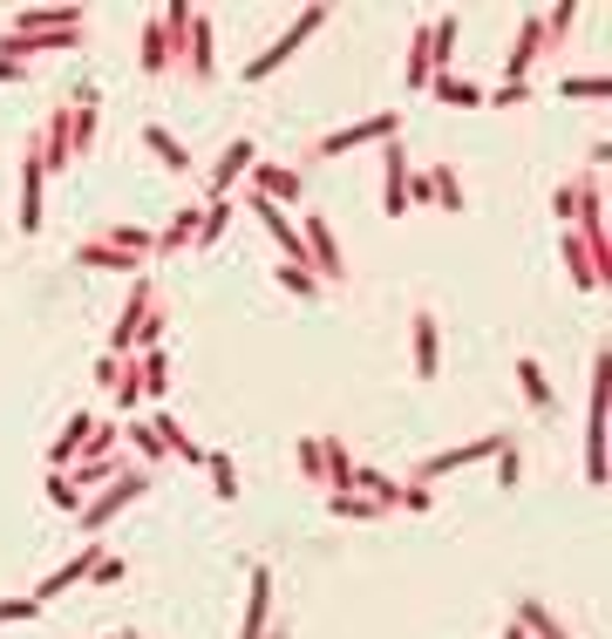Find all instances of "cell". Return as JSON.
I'll return each mask as SVG.
<instances>
[{
	"label": "cell",
	"instance_id": "obj_50",
	"mask_svg": "<svg viewBox=\"0 0 612 639\" xmlns=\"http://www.w3.org/2000/svg\"><path fill=\"white\" fill-rule=\"evenodd\" d=\"M110 639H123V632H110Z\"/></svg>",
	"mask_w": 612,
	"mask_h": 639
},
{
	"label": "cell",
	"instance_id": "obj_39",
	"mask_svg": "<svg viewBox=\"0 0 612 639\" xmlns=\"http://www.w3.org/2000/svg\"><path fill=\"white\" fill-rule=\"evenodd\" d=\"M48 503H55V510H82V490H75V476H48Z\"/></svg>",
	"mask_w": 612,
	"mask_h": 639
},
{
	"label": "cell",
	"instance_id": "obj_29",
	"mask_svg": "<svg viewBox=\"0 0 612 639\" xmlns=\"http://www.w3.org/2000/svg\"><path fill=\"white\" fill-rule=\"evenodd\" d=\"M585 483H605V416H592L585 429Z\"/></svg>",
	"mask_w": 612,
	"mask_h": 639
},
{
	"label": "cell",
	"instance_id": "obj_3",
	"mask_svg": "<svg viewBox=\"0 0 612 639\" xmlns=\"http://www.w3.org/2000/svg\"><path fill=\"white\" fill-rule=\"evenodd\" d=\"M150 483H157V476H150V470H130V476H110V483H102V497H89L82 510H75V524H82V531H102V524L116 517V510H130L137 497H150Z\"/></svg>",
	"mask_w": 612,
	"mask_h": 639
},
{
	"label": "cell",
	"instance_id": "obj_38",
	"mask_svg": "<svg viewBox=\"0 0 612 639\" xmlns=\"http://www.w3.org/2000/svg\"><path fill=\"white\" fill-rule=\"evenodd\" d=\"M272 279H279V286H286L293 299H314V293H320V279H314V272H306V266H279Z\"/></svg>",
	"mask_w": 612,
	"mask_h": 639
},
{
	"label": "cell",
	"instance_id": "obj_40",
	"mask_svg": "<svg viewBox=\"0 0 612 639\" xmlns=\"http://www.w3.org/2000/svg\"><path fill=\"white\" fill-rule=\"evenodd\" d=\"M429 75H436V68H429V48L416 35V41H408V89H429Z\"/></svg>",
	"mask_w": 612,
	"mask_h": 639
},
{
	"label": "cell",
	"instance_id": "obj_9",
	"mask_svg": "<svg viewBox=\"0 0 612 639\" xmlns=\"http://www.w3.org/2000/svg\"><path fill=\"white\" fill-rule=\"evenodd\" d=\"M497 449H503V436H483V443H456V449H436V456H422L416 483H429V476H449V470H470V463H490Z\"/></svg>",
	"mask_w": 612,
	"mask_h": 639
},
{
	"label": "cell",
	"instance_id": "obj_43",
	"mask_svg": "<svg viewBox=\"0 0 612 639\" xmlns=\"http://www.w3.org/2000/svg\"><path fill=\"white\" fill-rule=\"evenodd\" d=\"M293 456H299V476H314V483H320V436H306Z\"/></svg>",
	"mask_w": 612,
	"mask_h": 639
},
{
	"label": "cell",
	"instance_id": "obj_25",
	"mask_svg": "<svg viewBox=\"0 0 612 639\" xmlns=\"http://www.w3.org/2000/svg\"><path fill=\"white\" fill-rule=\"evenodd\" d=\"M89 429H95L89 416H75V422L62 429V436H55V449H48V463H55V470H68V463H75V456H82V449H89Z\"/></svg>",
	"mask_w": 612,
	"mask_h": 639
},
{
	"label": "cell",
	"instance_id": "obj_45",
	"mask_svg": "<svg viewBox=\"0 0 612 639\" xmlns=\"http://www.w3.org/2000/svg\"><path fill=\"white\" fill-rule=\"evenodd\" d=\"M436 497H429V483H401V510H429Z\"/></svg>",
	"mask_w": 612,
	"mask_h": 639
},
{
	"label": "cell",
	"instance_id": "obj_23",
	"mask_svg": "<svg viewBox=\"0 0 612 639\" xmlns=\"http://www.w3.org/2000/svg\"><path fill=\"white\" fill-rule=\"evenodd\" d=\"M143 143L157 150V164H164V170H191V150L177 143V137L164 130V123H143Z\"/></svg>",
	"mask_w": 612,
	"mask_h": 639
},
{
	"label": "cell",
	"instance_id": "obj_11",
	"mask_svg": "<svg viewBox=\"0 0 612 639\" xmlns=\"http://www.w3.org/2000/svg\"><path fill=\"white\" fill-rule=\"evenodd\" d=\"M191 75V82H212L218 75V55H212V21H204V8H191V28H184V62H177Z\"/></svg>",
	"mask_w": 612,
	"mask_h": 639
},
{
	"label": "cell",
	"instance_id": "obj_17",
	"mask_svg": "<svg viewBox=\"0 0 612 639\" xmlns=\"http://www.w3.org/2000/svg\"><path fill=\"white\" fill-rule=\"evenodd\" d=\"M545 28H538V8H531L524 14V28H518V48H510V62H503V82H524V75H531V62H538L545 55Z\"/></svg>",
	"mask_w": 612,
	"mask_h": 639
},
{
	"label": "cell",
	"instance_id": "obj_4",
	"mask_svg": "<svg viewBox=\"0 0 612 639\" xmlns=\"http://www.w3.org/2000/svg\"><path fill=\"white\" fill-rule=\"evenodd\" d=\"M299 245H306V272H314L320 286H341V279H347V259H341L334 225H327V218H299Z\"/></svg>",
	"mask_w": 612,
	"mask_h": 639
},
{
	"label": "cell",
	"instance_id": "obj_1",
	"mask_svg": "<svg viewBox=\"0 0 612 639\" xmlns=\"http://www.w3.org/2000/svg\"><path fill=\"white\" fill-rule=\"evenodd\" d=\"M184 28H191V8L184 0H164V8L143 14V75H177V62H184Z\"/></svg>",
	"mask_w": 612,
	"mask_h": 639
},
{
	"label": "cell",
	"instance_id": "obj_6",
	"mask_svg": "<svg viewBox=\"0 0 612 639\" xmlns=\"http://www.w3.org/2000/svg\"><path fill=\"white\" fill-rule=\"evenodd\" d=\"M157 314V286H150V272H137L130 279V306L116 314V327H110V354L123 361V354H137V334H143V320Z\"/></svg>",
	"mask_w": 612,
	"mask_h": 639
},
{
	"label": "cell",
	"instance_id": "obj_37",
	"mask_svg": "<svg viewBox=\"0 0 612 639\" xmlns=\"http://www.w3.org/2000/svg\"><path fill=\"white\" fill-rule=\"evenodd\" d=\"M110 476H116L110 456H82V463H75V490H95V483H110Z\"/></svg>",
	"mask_w": 612,
	"mask_h": 639
},
{
	"label": "cell",
	"instance_id": "obj_31",
	"mask_svg": "<svg viewBox=\"0 0 612 639\" xmlns=\"http://www.w3.org/2000/svg\"><path fill=\"white\" fill-rule=\"evenodd\" d=\"M130 449L143 456V470H164V463H170V456H164V443H157V429H150V422H130Z\"/></svg>",
	"mask_w": 612,
	"mask_h": 639
},
{
	"label": "cell",
	"instance_id": "obj_35",
	"mask_svg": "<svg viewBox=\"0 0 612 639\" xmlns=\"http://www.w3.org/2000/svg\"><path fill=\"white\" fill-rule=\"evenodd\" d=\"M490 463H497V490H518V476H524V449L503 436V449L490 456Z\"/></svg>",
	"mask_w": 612,
	"mask_h": 639
},
{
	"label": "cell",
	"instance_id": "obj_12",
	"mask_svg": "<svg viewBox=\"0 0 612 639\" xmlns=\"http://www.w3.org/2000/svg\"><path fill=\"white\" fill-rule=\"evenodd\" d=\"M266 619H272V572L252 565V572H245V619H239V639H266Z\"/></svg>",
	"mask_w": 612,
	"mask_h": 639
},
{
	"label": "cell",
	"instance_id": "obj_24",
	"mask_svg": "<svg viewBox=\"0 0 612 639\" xmlns=\"http://www.w3.org/2000/svg\"><path fill=\"white\" fill-rule=\"evenodd\" d=\"M137 381H143V401H164V395H170V361H164L157 347L137 354Z\"/></svg>",
	"mask_w": 612,
	"mask_h": 639
},
{
	"label": "cell",
	"instance_id": "obj_21",
	"mask_svg": "<svg viewBox=\"0 0 612 639\" xmlns=\"http://www.w3.org/2000/svg\"><path fill=\"white\" fill-rule=\"evenodd\" d=\"M150 429H157V443H164V456H184V463H204V449L191 443V429L177 422V416H150Z\"/></svg>",
	"mask_w": 612,
	"mask_h": 639
},
{
	"label": "cell",
	"instance_id": "obj_13",
	"mask_svg": "<svg viewBox=\"0 0 612 639\" xmlns=\"http://www.w3.org/2000/svg\"><path fill=\"white\" fill-rule=\"evenodd\" d=\"M259 164V143L252 137H239V143H225V157L212 164V177H204V184H212V197H232V184H245V170Z\"/></svg>",
	"mask_w": 612,
	"mask_h": 639
},
{
	"label": "cell",
	"instance_id": "obj_16",
	"mask_svg": "<svg viewBox=\"0 0 612 639\" xmlns=\"http://www.w3.org/2000/svg\"><path fill=\"white\" fill-rule=\"evenodd\" d=\"M95 558H102V545H89V551H75L68 565H55L41 585H35V599L48 605V599H62V592H75V585H89V572H95Z\"/></svg>",
	"mask_w": 612,
	"mask_h": 639
},
{
	"label": "cell",
	"instance_id": "obj_36",
	"mask_svg": "<svg viewBox=\"0 0 612 639\" xmlns=\"http://www.w3.org/2000/svg\"><path fill=\"white\" fill-rule=\"evenodd\" d=\"M28 619H41V599H35V592L0 599V626H28Z\"/></svg>",
	"mask_w": 612,
	"mask_h": 639
},
{
	"label": "cell",
	"instance_id": "obj_2",
	"mask_svg": "<svg viewBox=\"0 0 612 639\" xmlns=\"http://www.w3.org/2000/svg\"><path fill=\"white\" fill-rule=\"evenodd\" d=\"M150 259V232H137V225H110V232H95L75 245V266H95V272H143Z\"/></svg>",
	"mask_w": 612,
	"mask_h": 639
},
{
	"label": "cell",
	"instance_id": "obj_49",
	"mask_svg": "<svg viewBox=\"0 0 612 639\" xmlns=\"http://www.w3.org/2000/svg\"><path fill=\"white\" fill-rule=\"evenodd\" d=\"M123 639H137V632H123Z\"/></svg>",
	"mask_w": 612,
	"mask_h": 639
},
{
	"label": "cell",
	"instance_id": "obj_22",
	"mask_svg": "<svg viewBox=\"0 0 612 639\" xmlns=\"http://www.w3.org/2000/svg\"><path fill=\"white\" fill-rule=\"evenodd\" d=\"M232 212H239L232 197H204V212H197V245H204V252H212V245L225 239V225H232Z\"/></svg>",
	"mask_w": 612,
	"mask_h": 639
},
{
	"label": "cell",
	"instance_id": "obj_34",
	"mask_svg": "<svg viewBox=\"0 0 612 639\" xmlns=\"http://www.w3.org/2000/svg\"><path fill=\"white\" fill-rule=\"evenodd\" d=\"M116 408H123V416H137V401H143V381H137V354H130V361H123V374H116Z\"/></svg>",
	"mask_w": 612,
	"mask_h": 639
},
{
	"label": "cell",
	"instance_id": "obj_42",
	"mask_svg": "<svg viewBox=\"0 0 612 639\" xmlns=\"http://www.w3.org/2000/svg\"><path fill=\"white\" fill-rule=\"evenodd\" d=\"M123 572H130V565H123L116 551H102V558H95V572H89V585H116Z\"/></svg>",
	"mask_w": 612,
	"mask_h": 639
},
{
	"label": "cell",
	"instance_id": "obj_33",
	"mask_svg": "<svg viewBox=\"0 0 612 639\" xmlns=\"http://www.w3.org/2000/svg\"><path fill=\"white\" fill-rule=\"evenodd\" d=\"M429 191H436L443 212H463V177H456L449 164H443V170H429Z\"/></svg>",
	"mask_w": 612,
	"mask_h": 639
},
{
	"label": "cell",
	"instance_id": "obj_15",
	"mask_svg": "<svg viewBox=\"0 0 612 639\" xmlns=\"http://www.w3.org/2000/svg\"><path fill=\"white\" fill-rule=\"evenodd\" d=\"M381 212H388V218L408 212V157H401V137L381 143Z\"/></svg>",
	"mask_w": 612,
	"mask_h": 639
},
{
	"label": "cell",
	"instance_id": "obj_48",
	"mask_svg": "<svg viewBox=\"0 0 612 639\" xmlns=\"http://www.w3.org/2000/svg\"><path fill=\"white\" fill-rule=\"evenodd\" d=\"M14 82H28V62H0V89H14Z\"/></svg>",
	"mask_w": 612,
	"mask_h": 639
},
{
	"label": "cell",
	"instance_id": "obj_41",
	"mask_svg": "<svg viewBox=\"0 0 612 639\" xmlns=\"http://www.w3.org/2000/svg\"><path fill=\"white\" fill-rule=\"evenodd\" d=\"M551 212H558V225L572 232V225H578V184H558V191H551Z\"/></svg>",
	"mask_w": 612,
	"mask_h": 639
},
{
	"label": "cell",
	"instance_id": "obj_32",
	"mask_svg": "<svg viewBox=\"0 0 612 639\" xmlns=\"http://www.w3.org/2000/svg\"><path fill=\"white\" fill-rule=\"evenodd\" d=\"M327 510H334V517H381V503L361 497V490H327Z\"/></svg>",
	"mask_w": 612,
	"mask_h": 639
},
{
	"label": "cell",
	"instance_id": "obj_18",
	"mask_svg": "<svg viewBox=\"0 0 612 639\" xmlns=\"http://www.w3.org/2000/svg\"><path fill=\"white\" fill-rule=\"evenodd\" d=\"M41 184L48 170L35 164V150H21V232H41Z\"/></svg>",
	"mask_w": 612,
	"mask_h": 639
},
{
	"label": "cell",
	"instance_id": "obj_10",
	"mask_svg": "<svg viewBox=\"0 0 612 639\" xmlns=\"http://www.w3.org/2000/svg\"><path fill=\"white\" fill-rule=\"evenodd\" d=\"M408 361H416V381H436V374H443V334H436V314H416V320H408Z\"/></svg>",
	"mask_w": 612,
	"mask_h": 639
},
{
	"label": "cell",
	"instance_id": "obj_28",
	"mask_svg": "<svg viewBox=\"0 0 612 639\" xmlns=\"http://www.w3.org/2000/svg\"><path fill=\"white\" fill-rule=\"evenodd\" d=\"M518 388L531 395V408H538V416H551V381H545V368L531 361V354H524V361H518Z\"/></svg>",
	"mask_w": 612,
	"mask_h": 639
},
{
	"label": "cell",
	"instance_id": "obj_5",
	"mask_svg": "<svg viewBox=\"0 0 612 639\" xmlns=\"http://www.w3.org/2000/svg\"><path fill=\"white\" fill-rule=\"evenodd\" d=\"M395 137H401V116H395V110H381V116H368V123L327 130V137L314 143V157H347V150H361V143H395Z\"/></svg>",
	"mask_w": 612,
	"mask_h": 639
},
{
	"label": "cell",
	"instance_id": "obj_47",
	"mask_svg": "<svg viewBox=\"0 0 612 639\" xmlns=\"http://www.w3.org/2000/svg\"><path fill=\"white\" fill-rule=\"evenodd\" d=\"M116 374H123V361H116V354H102V361H95V381H102V388H116Z\"/></svg>",
	"mask_w": 612,
	"mask_h": 639
},
{
	"label": "cell",
	"instance_id": "obj_7",
	"mask_svg": "<svg viewBox=\"0 0 612 639\" xmlns=\"http://www.w3.org/2000/svg\"><path fill=\"white\" fill-rule=\"evenodd\" d=\"M327 21H334V8H306V14L293 21V28H286V35H279V41L266 48V55H259V62H252V68H245V82H266V75H272L279 62H286V55H299V41H306V35H320V28H327Z\"/></svg>",
	"mask_w": 612,
	"mask_h": 639
},
{
	"label": "cell",
	"instance_id": "obj_46",
	"mask_svg": "<svg viewBox=\"0 0 612 639\" xmlns=\"http://www.w3.org/2000/svg\"><path fill=\"white\" fill-rule=\"evenodd\" d=\"M483 102H497V110H510V102H531V89H524V82H503L497 95H483Z\"/></svg>",
	"mask_w": 612,
	"mask_h": 639
},
{
	"label": "cell",
	"instance_id": "obj_19",
	"mask_svg": "<svg viewBox=\"0 0 612 639\" xmlns=\"http://www.w3.org/2000/svg\"><path fill=\"white\" fill-rule=\"evenodd\" d=\"M320 483H327V490H347V483H354V456H347L341 436H320Z\"/></svg>",
	"mask_w": 612,
	"mask_h": 639
},
{
	"label": "cell",
	"instance_id": "obj_44",
	"mask_svg": "<svg viewBox=\"0 0 612 639\" xmlns=\"http://www.w3.org/2000/svg\"><path fill=\"white\" fill-rule=\"evenodd\" d=\"M408 204H436V191H429V170H408Z\"/></svg>",
	"mask_w": 612,
	"mask_h": 639
},
{
	"label": "cell",
	"instance_id": "obj_20",
	"mask_svg": "<svg viewBox=\"0 0 612 639\" xmlns=\"http://www.w3.org/2000/svg\"><path fill=\"white\" fill-rule=\"evenodd\" d=\"M429 89H436V102H449V110H483V89H476V82H463L456 68L429 75Z\"/></svg>",
	"mask_w": 612,
	"mask_h": 639
},
{
	"label": "cell",
	"instance_id": "obj_8",
	"mask_svg": "<svg viewBox=\"0 0 612 639\" xmlns=\"http://www.w3.org/2000/svg\"><path fill=\"white\" fill-rule=\"evenodd\" d=\"M245 191L266 197V204H299V197H306V177H299L293 164H252V170H245Z\"/></svg>",
	"mask_w": 612,
	"mask_h": 639
},
{
	"label": "cell",
	"instance_id": "obj_27",
	"mask_svg": "<svg viewBox=\"0 0 612 639\" xmlns=\"http://www.w3.org/2000/svg\"><path fill=\"white\" fill-rule=\"evenodd\" d=\"M204 476H212L218 503H232V497H239V463H232L225 449H204Z\"/></svg>",
	"mask_w": 612,
	"mask_h": 639
},
{
	"label": "cell",
	"instance_id": "obj_26",
	"mask_svg": "<svg viewBox=\"0 0 612 639\" xmlns=\"http://www.w3.org/2000/svg\"><path fill=\"white\" fill-rule=\"evenodd\" d=\"M510 619H518V626H524L531 639H572V632L558 626V619H551V612H545L538 599H518V612H510Z\"/></svg>",
	"mask_w": 612,
	"mask_h": 639
},
{
	"label": "cell",
	"instance_id": "obj_14",
	"mask_svg": "<svg viewBox=\"0 0 612 639\" xmlns=\"http://www.w3.org/2000/svg\"><path fill=\"white\" fill-rule=\"evenodd\" d=\"M82 28H89L82 8H28V14H14L8 35H82Z\"/></svg>",
	"mask_w": 612,
	"mask_h": 639
},
{
	"label": "cell",
	"instance_id": "obj_30",
	"mask_svg": "<svg viewBox=\"0 0 612 639\" xmlns=\"http://www.w3.org/2000/svg\"><path fill=\"white\" fill-rule=\"evenodd\" d=\"M558 95H565V102H605L612 82H605V75H565V82H558Z\"/></svg>",
	"mask_w": 612,
	"mask_h": 639
}]
</instances>
